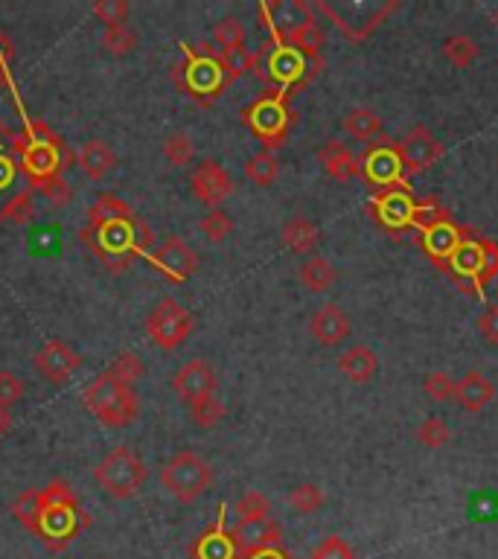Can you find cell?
Segmentation results:
<instances>
[{"instance_id": "1", "label": "cell", "mask_w": 498, "mask_h": 559, "mask_svg": "<svg viewBox=\"0 0 498 559\" xmlns=\"http://www.w3.org/2000/svg\"><path fill=\"white\" fill-rule=\"evenodd\" d=\"M91 525L88 516L82 513L79 507V498L73 493V487L56 478L50 481L44 490H41V516H38V525H35V536L53 548V551H62L67 548L85 527Z\"/></svg>"}, {"instance_id": "2", "label": "cell", "mask_w": 498, "mask_h": 559, "mask_svg": "<svg viewBox=\"0 0 498 559\" xmlns=\"http://www.w3.org/2000/svg\"><path fill=\"white\" fill-rule=\"evenodd\" d=\"M12 149L21 155V166L30 175L33 187H41L50 178L62 175V143H59V134L47 123L30 120L24 134H18Z\"/></svg>"}, {"instance_id": "3", "label": "cell", "mask_w": 498, "mask_h": 559, "mask_svg": "<svg viewBox=\"0 0 498 559\" xmlns=\"http://www.w3.org/2000/svg\"><path fill=\"white\" fill-rule=\"evenodd\" d=\"M82 402H85V408L100 420L102 426L108 428H126L140 414V399H137V394H134L132 388L114 382L108 373H102L94 385L85 388Z\"/></svg>"}, {"instance_id": "4", "label": "cell", "mask_w": 498, "mask_h": 559, "mask_svg": "<svg viewBox=\"0 0 498 559\" xmlns=\"http://www.w3.org/2000/svg\"><path fill=\"white\" fill-rule=\"evenodd\" d=\"M94 478L105 493L117 501H126L143 490L146 478H149V466L143 463L140 455H134L129 446H117L111 449L94 469Z\"/></svg>"}, {"instance_id": "5", "label": "cell", "mask_w": 498, "mask_h": 559, "mask_svg": "<svg viewBox=\"0 0 498 559\" xmlns=\"http://www.w3.org/2000/svg\"><path fill=\"white\" fill-rule=\"evenodd\" d=\"M213 481L210 463L204 461L196 452H178L164 463L161 469V484L172 498H178L181 504H193L196 498L207 493Z\"/></svg>"}, {"instance_id": "6", "label": "cell", "mask_w": 498, "mask_h": 559, "mask_svg": "<svg viewBox=\"0 0 498 559\" xmlns=\"http://www.w3.org/2000/svg\"><path fill=\"white\" fill-rule=\"evenodd\" d=\"M146 332L161 350H175L190 338L193 315L175 297H161L146 318Z\"/></svg>"}, {"instance_id": "7", "label": "cell", "mask_w": 498, "mask_h": 559, "mask_svg": "<svg viewBox=\"0 0 498 559\" xmlns=\"http://www.w3.org/2000/svg\"><path fill=\"white\" fill-rule=\"evenodd\" d=\"M225 67L219 53L207 50V44H201V50L187 47V65H184V88L193 97H219V91L225 88Z\"/></svg>"}, {"instance_id": "8", "label": "cell", "mask_w": 498, "mask_h": 559, "mask_svg": "<svg viewBox=\"0 0 498 559\" xmlns=\"http://www.w3.org/2000/svg\"><path fill=\"white\" fill-rule=\"evenodd\" d=\"M134 222H114V225H102V228H91L85 233H94V236H85L91 242V248L100 254L105 263L111 265V257L120 260V265L129 263V254L137 251V233H134Z\"/></svg>"}, {"instance_id": "9", "label": "cell", "mask_w": 498, "mask_h": 559, "mask_svg": "<svg viewBox=\"0 0 498 559\" xmlns=\"http://www.w3.org/2000/svg\"><path fill=\"white\" fill-rule=\"evenodd\" d=\"M35 370L47 379V382H53V385H65L67 379L79 370V353L67 344V341H59V338H53V341H44L41 347H38V353H35Z\"/></svg>"}, {"instance_id": "10", "label": "cell", "mask_w": 498, "mask_h": 559, "mask_svg": "<svg viewBox=\"0 0 498 559\" xmlns=\"http://www.w3.org/2000/svg\"><path fill=\"white\" fill-rule=\"evenodd\" d=\"M152 265L161 274H166L172 283H184V280H190L196 274L199 257L181 236H169L164 245L152 254Z\"/></svg>"}, {"instance_id": "11", "label": "cell", "mask_w": 498, "mask_h": 559, "mask_svg": "<svg viewBox=\"0 0 498 559\" xmlns=\"http://www.w3.org/2000/svg\"><path fill=\"white\" fill-rule=\"evenodd\" d=\"M193 184V196L199 198L201 204H207L210 210H219L222 201L233 193V181L228 175V169L216 161H204L193 169L190 175Z\"/></svg>"}, {"instance_id": "12", "label": "cell", "mask_w": 498, "mask_h": 559, "mask_svg": "<svg viewBox=\"0 0 498 559\" xmlns=\"http://www.w3.org/2000/svg\"><path fill=\"white\" fill-rule=\"evenodd\" d=\"M248 123H251L254 132L263 137L268 152H271V146H280V140H283V134H286V123H289L286 108H283V99L266 97L260 99V102H254V105L248 108Z\"/></svg>"}, {"instance_id": "13", "label": "cell", "mask_w": 498, "mask_h": 559, "mask_svg": "<svg viewBox=\"0 0 498 559\" xmlns=\"http://www.w3.org/2000/svg\"><path fill=\"white\" fill-rule=\"evenodd\" d=\"M440 155H443L440 140H437L429 129H423V126H417L414 132L402 140V146H399L402 169H408L411 175H414V172H426L429 166L440 161Z\"/></svg>"}, {"instance_id": "14", "label": "cell", "mask_w": 498, "mask_h": 559, "mask_svg": "<svg viewBox=\"0 0 498 559\" xmlns=\"http://www.w3.org/2000/svg\"><path fill=\"white\" fill-rule=\"evenodd\" d=\"M172 391L178 394L181 402L193 405L201 396L216 394V373L204 359H193L184 367H178V373L172 379Z\"/></svg>"}, {"instance_id": "15", "label": "cell", "mask_w": 498, "mask_h": 559, "mask_svg": "<svg viewBox=\"0 0 498 559\" xmlns=\"http://www.w3.org/2000/svg\"><path fill=\"white\" fill-rule=\"evenodd\" d=\"M233 545L239 554H257V551H266V548H277L280 539H283V527L277 525L271 516L268 519H257V522H236V527L231 530Z\"/></svg>"}, {"instance_id": "16", "label": "cell", "mask_w": 498, "mask_h": 559, "mask_svg": "<svg viewBox=\"0 0 498 559\" xmlns=\"http://www.w3.org/2000/svg\"><path fill=\"white\" fill-rule=\"evenodd\" d=\"M309 332H312V338H315L318 344L335 347V344H341V341L350 335V318H347V312H344L341 306L327 303V306H321V309L315 312V318L309 321Z\"/></svg>"}, {"instance_id": "17", "label": "cell", "mask_w": 498, "mask_h": 559, "mask_svg": "<svg viewBox=\"0 0 498 559\" xmlns=\"http://www.w3.org/2000/svg\"><path fill=\"white\" fill-rule=\"evenodd\" d=\"M455 399H458V405H461L464 411L478 414V411H484V408L496 399V385H493L484 373L472 370V373H466L464 379L455 385Z\"/></svg>"}, {"instance_id": "18", "label": "cell", "mask_w": 498, "mask_h": 559, "mask_svg": "<svg viewBox=\"0 0 498 559\" xmlns=\"http://www.w3.org/2000/svg\"><path fill=\"white\" fill-rule=\"evenodd\" d=\"M193 559H236V545L231 539V530H225V516H219V522L204 530L199 542L190 548Z\"/></svg>"}, {"instance_id": "19", "label": "cell", "mask_w": 498, "mask_h": 559, "mask_svg": "<svg viewBox=\"0 0 498 559\" xmlns=\"http://www.w3.org/2000/svg\"><path fill=\"white\" fill-rule=\"evenodd\" d=\"M76 164L79 169L91 178V181H100L105 178L114 164H117V155L102 143V140H85L82 146H79V152H76Z\"/></svg>"}, {"instance_id": "20", "label": "cell", "mask_w": 498, "mask_h": 559, "mask_svg": "<svg viewBox=\"0 0 498 559\" xmlns=\"http://www.w3.org/2000/svg\"><path fill=\"white\" fill-rule=\"evenodd\" d=\"M338 370H341L350 382H356V385H367V382L376 376L379 362H376V356H373L370 347L356 344V347H350V350L338 359Z\"/></svg>"}, {"instance_id": "21", "label": "cell", "mask_w": 498, "mask_h": 559, "mask_svg": "<svg viewBox=\"0 0 498 559\" xmlns=\"http://www.w3.org/2000/svg\"><path fill=\"white\" fill-rule=\"evenodd\" d=\"M318 158H321V164L327 169V175H332L335 181H350V178L359 175V161H356V158L350 155V149H347L344 143H338V140L324 143L321 152H318Z\"/></svg>"}, {"instance_id": "22", "label": "cell", "mask_w": 498, "mask_h": 559, "mask_svg": "<svg viewBox=\"0 0 498 559\" xmlns=\"http://www.w3.org/2000/svg\"><path fill=\"white\" fill-rule=\"evenodd\" d=\"M365 175L373 184H382V187L397 184L399 178H402V161H399V155L394 149H376V152L367 155Z\"/></svg>"}, {"instance_id": "23", "label": "cell", "mask_w": 498, "mask_h": 559, "mask_svg": "<svg viewBox=\"0 0 498 559\" xmlns=\"http://www.w3.org/2000/svg\"><path fill=\"white\" fill-rule=\"evenodd\" d=\"M132 219V207H129L123 198L111 196V193L97 198V201L91 204V210H88V225H91V228L114 225V222H132Z\"/></svg>"}, {"instance_id": "24", "label": "cell", "mask_w": 498, "mask_h": 559, "mask_svg": "<svg viewBox=\"0 0 498 559\" xmlns=\"http://www.w3.org/2000/svg\"><path fill=\"white\" fill-rule=\"evenodd\" d=\"M335 280H338V271H335L330 260H324V257H309L306 263L300 265V283H303V289L312 292V295H321V292L332 289Z\"/></svg>"}, {"instance_id": "25", "label": "cell", "mask_w": 498, "mask_h": 559, "mask_svg": "<svg viewBox=\"0 0 498 559\" xmlns=\"http://www.w3.org/2000/svg\"><path fill=\"white\" fill-rule=\"evenodd\" d=\"M318 239H321L318 228H315L309 219H303V216L292 219V222L283 228V245L292 248L295 254H309V251L318 245Z\"/></svg>"}, {"instance_id": "26", "label": "cell", "mask_w": 498, "mask_h": 559, "mask_svg": "<svg viewBox=\"0 0 498 559\" xmlns=\"http://www.w3.org/2000/svg\"><path fill=\"white\" fill-rule=\"evenodd\" d=\"M414 201L408 198V193H402V190H394V193H388V196L382 198V219L391 225V228H402V225H411V216H414Z\"/></svg>"}, {"instance_id": "27", "label": "cell", "mask_w": 498, "mask_h": 559, "mask_svg": "<svg viewBox=\"0 0 498 559\" xmlns=\"http://www.w3.org/2000/svg\"><path fill=\"white\" fill-rule=\"evenodd\" d=\"M344 129L347 134L353 137V140H373V137H379L382 132V120L376 117V111H370V108H353L350 114H347V120H344Z\"/></svg>"}, {"instance_id": "28", "label": "cell", "mask_w": 498, "mask_h": 559, "mask_svg": "<svg viewBox=\"0 0 498 559\" xmlns=\"http://www.w3.org/2000/svg\"><path fill=\"white\" fill-rule=\"evenodd\" d=\"M452 265L458 274L478 280V274L484 268V242H461L452 254Z\"/></svg>"}, {"instance_id": "29", "label": "cell", "mask_w": 498, "mask_h": 559, "mask_svg": "<svg viewBox=\"0 0 498 559\" xmlns=\"http://www.w3.org/2000/svg\"><path fill=\"white\" fill-rule=\"evenodd\" d=\"M277 172H280V164H277V158H274V152H257L248 164H245V175H248V181H254L257 187H271L274 184V178H277Z\"/></svg>"}, {"instance_id": "30", "label": "cell", "mask_w": 498, "mask_h": 559, "mask_svg": "<svg viewBox=\"0 0 498 559\" xmlns=\"http://www.w3.org/2000/svg\"><path fill=\"white\" fill-rule=\"evenodd\" d=\"M478 53L481 50H478V44L469 35H452V38L443 41V56L455 67H461V70L472 65L478 59Z\"/></svg>"}, {"instance_id": "31", "label": "cell", "mask_w": 498, "mask_h": 559, "mask_svg": "<svg viewBox=\"0 0 498 559\" xmlns=\"http://www.w3.org/2000/svg\"><path fill=\"white\" fill-rule=\"evenodd\" d=\"M190 417L199 428H213L222 417H225V402L219 399V394H207L196 399L190 405Z\"/></svg>"}, {"instance_id": "32", "label": "cell", "mask_w": 498, "mask_h": 559, "mask_svg": "<svg viewBox=\"0 0 498 559\" xmlns=\"http://www.w3.org/2000/svg\"><path fill=\"white\" fill-rule=\"evenodd\" d=\"M289 41H292V50H295V53L315 56V53L324 47V33H321V27H318L315 21H303L298 27H292Z\"/></svg>"}, {"instance_id": "33", "label": "cell", "mask_w": 498, "mask_h": 559, "mask_svg": "<svg viewBox=\"0 0 498 559\" xmlns=\"http://www.w3.org/2000/svg\"><path fill=\"white\" fill-rule=\"evenodd\" d=\"M213 41L219 47V53H231V50H239L245 47V27L239 18H222L213 30Z\"/></svg>"}, {"instance_id": "34", "label": "cell", "mask_w": 498, "mask_h": 559, "mask_svg": "<svg viewBox=\"0 0 498 559\" xmlns=\"http://www.w3.org/2000/svg\"><path fill=\"white\" fill-rule=\"evenodd\" d=\"M102 47H105L111 56L123 59V56H129L134 47H137V35H134L126 24H120V27H105V33H102Z\"/></svg>"}, {"instance_id": "35", "label": "cell", "mask_w": 498, "mask_h": 559, "mask_svg": "<svg viewBox=\"0 0 498 559\" xmlns=\"http://www.w3.org/2000/svg\"><path fill=\"white\" fill-rule=\"evenodd\" d=\"M268 70L280 79V82H292L298 79L300 70H303V62H300V53H295L292 47H280L271 62H268Z\"/></svg>"}, {"instance_id": "36", "label": "cell", "mask_w": 498, "mask_h": 559, "mask_svg": "<svg viewBox=\"0 0 498 559\" xmlns=\"http://www.w3.org/2000/svg\"><path fill=\"white\" fill-rule=\"evenodd\" d=\"M193 155H196V146H193L190 134H169L164 140V158L169 166H187L193 161Z\"/></svg>"}, {"instance_id": "37", "label": "cell", "mask_w": 498, "mask_h": 559, "mask_svg": "<svg viewBox=\"0 0 498 559\" xmlns=\"http://www.w3.org/2000/svg\"><path fill=\"white\" fill-rule=\"evenodd\" d=\"M233 510H236V519H239V522H257V519H268L271 504H268L266 495L251 490V493H245L236 501Z\"/></svg>"}, {"instance_id": "38", "label": "cell", "mask_w": 498, "mask_h": 559, "mask_svg": "<svg viewBox=\"0 0 498 559\" xmlns=\"http://www.w3.org/2000/svg\"><path fill=\"white\" fill-rule=\"evenodd\" d=\"M324 490L321 487H315V484H300V487H295L292 493H289V504L298 510V513H303V516H309V513H318L321 507H324Z\"/></svg>"}, {"instance_id": "39", "label": "cell", "mask_w": 498, "mask_h": 559, "mask_svg": "<svg viewBox=\"0 0 498 559\" xmlns=\"http://www.w3.org/2000/svg\"><path fill=\"white\" fill-rule=\"evenodd\" d=\"M12 516L35 533L38 516H41V490L35 487V490H27V493L21 495V498L12 504Z\"/></svg>"}, {"instance_id": "40", "label": "cell", "mask_w": 498, "mask_h": 559, "mask_svg": "<svg viewBox=\"0 0 498 559\" xmlns=\"http://www.w3.org/2000/svg\"><path fill=\"white\" fill-rule=\"evenodd\" d=\"M33 216V190H21L18 196L12 198V201L0 210V222H15V225H24V222H30Z\"/></svg>"}, {"instance_id": "41", "label": "cell", "mask_w": 498, "mask_h": 559, "mask_svg": "<svg viewBox=\"0 0 498 559\" xmlns=\"http://www.w3.org/2000/svg\"><path fill=\"white\" fill-rule=\"evenodd\" d=\"M458 245H461V239H458V233L452 228V222L426 233V248L432 251L434 257H452Z\"/></svg>"}, {"instance_id": "42", "label": "cell", "mask_w": 498, "mask_h": 559, "mask_svg": "<svg viewBox=\"0 0 498 559\" xmlns=\"http://www.w3.org/2000/svg\"><path fill=\"white\" fill-rule=\"evenodd\" d=\"M114 382H120V385H126V388H132L134 382L143 376V362L134 356V353H123L117 362L111 364L108 370H105Z\"/></svg>"}, {"instance_id": "43", "label": "cell", "mask_w": 498, "mask_h": 559, "mask_svg": "<svg viewBox=\"0 0 498 559\" xmlns=\"http://www.w3.org/2000/svg\"><path fill=\"white\" fill-rule=\"evenodd\" d=\"M231 231H233V222L225 210H210V213L201 219V233H204L210 242H216V245H219V242H225Z\"/></svg>"}, {"instance_id": "44", "label": "cell", "mask_w": 498, "mask_h": 559, "mask_svg": "<svg viewBox=\"0 0 498 559\" xmlns=\"http://www.w3.org/2000/svg\"><path fill=\"white\" fill-rule=\"evenodd\" d=\"M417 437H420V443H423L426 449H443V446L449 443L452 431H449V426H446L440 417H429V420H423Z\"/></svg>"}, {"instance_id": "45", "label": "cell", "mask_w": 498, "mask_h": 559, "mask_svg": "<svg viewBox=\"0 0 498 559\" xmlns=\"http://www.w3.org/2000/svg\"><path fill=\"white\" fill-rule=\"evenodd\" d=\"M94 15L100 18L105 27H120L129 18V3L126 0H97Z\"/></svg>"}, {"instance_id": "46", "label": "cell", "mask_w": 498, "mask_h": 559, "mask_svg": "<svg viewBox=\"0 0 498 559\" xmlns=\"http://www.w3.org/2000/svg\"><path fill=\"white\" fill-rule=\"evenodd\" d=\"M411 225H417V228L429 233L434 228H440V225H449V213L443 207H437V204H423V207H414Z\"/></svg>"}, {"instance_id": "47", "label": "cell", "mask_w": 498, "mask_h": 559, "mask_svg": "<svg viewBox=\"0 0 498 559\" xmlns=\"http://www.w3.org/2000/svg\"><path fill=\"white\" fill-rule=\"evenodd\" d=\"M27 394V385H24V379H18L15 373H9V370H0V405L3 408H12L15 402H21Z\"/></svg>"}, {"instance_id": "48", "label": "cell", "mask_w": 498, "mask_h": 559, "mask_svg": "<svg viewBox=\"0 0 498 559\" xmlns=\"http://www.w3.org/2000/svg\"><path fill=\"white\" fill-rule=\"evenodd\" d=\"M455 385H458V382H452V376H449V373L434 370L432 376L426 379L423 391H426V396L434 399V402H446V399H452V396H455Z\"/></svg>"}, {"instance_id": "49", "label": "cell", "mask_w": 498, "mask_h": 559, "mask_svg": "<svg viewBox=\"0 0 498 559\" xmlns=\"http://www.w3.org/2000/svg\"><path fill=\"white\" fill-rule=\"evenodd\" d=\"M219 59H222V67H225V79H228V82H233L236 76H242L245 70H251V67H254V56H251L245 47L231 50V53H219Z\"/></svg>"}, {"instance_id": "50", "label": "cell", "mask_w": 498, "mask_h": 559, "mask_svg": "<svg viewBox=\"0 0 498 559\" xmlns=\"http://www.w3.org/2000/svg\"><path fill=\"white\" fill-rule=\"evenodd\" d=\"M312 559H356L353 548L341 539V536H327L315 551H312Z\"/></svg>"}, {"instance_id": "51", "label": "cell", "mask_w": 498, "mask_h": 559, "mask_svg": "<svg viewBox=\"0 0 498 559\" xmlns=\"http://www.w3.org/2000/svg\"><path fill=\"white\" fill-rule=\"evenodd\" d=\"M38 190L47 196L50 204H56V207H62V204H67V201L73 198V190L67 187V181L62 178V175H59V178H50V181H47V184H41Z\"/></svg>"}, {"instance_id": "52", "label": "cell", "mask_w": 498, "mask_h": 559, "mask_svg": "<svg viewBox=\"0 0 498 559\" xmlns=\"http://www.w3.org/2000/svg\"><path fill=\"white\" fill-rule=\"evenodd\" d=\"M496 274H498V245L484 242V268H481V274H478V286H487Z\"/></svg>"}, {"instance_id": "53", "label": "cell", "mask_w": 498, "mask_h": 559, "mask_svg": "<svg viewBox=\"0 0 498 559\" xmlns=\"http://www.w3.org/2000/svg\"><path fill=\"white\" fill-rule=\"evenodd\" d=\"M478 329H481V335H484L490 344H498V306H490V309L478 318Z\"/></svg>"}, {"instance_id": "54", "label": "cell", "mask_w": 498, "mask_h": 559, "mask_svg": "<svg viewBox=\"0 0 498 559\" xmlns=\"http://www.w3.org/2000/svg\"><path fill=\"white\" fill-rule=\"evenodd\" d=\"M12 178H15V158L6 155V152H0V190L9 187Z\"/></svg>"}, {"instance_id": "55", "label": "cell", "mask_w": 498, "mask_h": 559, "mask_svg": "<svg viewBox=\"0 0 498 559\" xmlns=\"http://www.w3.org/2000/svg\"><path fill=\"white\" fill-rule=\"evenodd\" d=\"M12 56H15V44H12V38L6 33H0V70L6 73V67L12 62Z\"/></svg>"}, {"instance_id": "56", "label": "cell", "mask_w": 498, "mask_h": 559, "mask_svg": "<svg viewBox=\"0 0 498 559\" xmlns=\"http://www.w3.org/2000/svg\"><path fill=\"white\" fill-rule=\"evenodd\" d=\"M245 559H295L292 554L280 551V548H266V551H257V554H248Z\"/></svg>"}, {"instance_id": "57", "label": "cell", "mask_w": 498, "mask_h": 559, "mask_svg": "<svg viewBox=\"0 0 498 559\" xmlns=\"http://www.w3.org/2000/svg\"><path fill=\"white\" fill-rule=\"evenodd\" d=\"M9 428H12V411L0 405V437H3V434H6Z\"/></svg>"}, {"instance_id": "58", "label": "cell", "mask_w": 498, "mask_h": 559, "mask_svg": "<svg viewBox=\"0 0 498 559\" xmlns=\"http://www.w3.org/2000/svg\"><path fill=\"white\" fill-rule=\"evenodd\" d=\"M3 88H6V73L0 70V91H3Z\"/></svg>"}, {"instance_id": "59", "label": "cell", "mask_w": 498, "mask_h": 559, "mask_svg": "<svg viewBox=\"0 0 498 559\" xmlns=\"http://www.w3.org/2000/svg\"><path fill=\"white\" fill-rule=\"evenodd\" d=\"M493 18H496V24H498V9H496V15H493Z\"/></svg>"}]
</instances>
